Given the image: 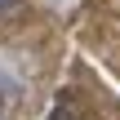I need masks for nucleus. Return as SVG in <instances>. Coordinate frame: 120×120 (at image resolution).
<instances>
[{"label":"nucleus","instance_id":"f257e3e1","mask_svg":"<svg viewBox=\"0 0 120 120\" xmlns=\"http://www.w3.org/2000/svg\"><path fill=\"white\" fill-rule=\"evenodd\" d=\"M49 120H80V116H76V111H71V107H67V102H58V107H53V111H49Z\"/></svg>","mask_w":120,"mask_h":120}]
</instances>
